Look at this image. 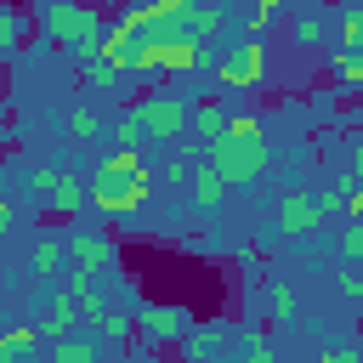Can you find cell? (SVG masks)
<instances>
[{
	"instance_id": "1",
	"label": "cell",
	"mask_w": 363,
	"mask_h": 363,
	"mask_svg": "<svg viewBox=\"0 0 363 363\" xmlns=\"http://www.w3.org/2000/svg\"><path fill=\"white\" fill-rule=\"evenodd\" d=\"M204 159H210V170H216L227 187H255V182L272 170V142H267V130H261L255 113H233V119H227V136L210 142Z\"/></svg>"
},
{
	"instance_id": "2",
	"label": "cell",
	"mask_w": 363,
	"mask_h": 363,
	"mask_svg": "<svg viewBox=\"0 0 363 363\" xmlns=\"http://www.w3.org/2000/svg\"><path fill=\"white\" fill-rule=\"evenodd\" d=\"M40 28H45L51 45H68L79 57V51H96L108 40L113 17L102 6H91V0H51V6H40Z\"/></svg>"
},
{
	"instance_id": "3",
	"label": "cell",
	"mask_w": 363,
	"mask_h": 363,
	"mask_svg": "<svg viewBox=\"0 0 363 363\" xmlns=\"http://www.w3.org/2000/svg\"><path fill=\"white\" fill-rule=\"evenodd\" d=\"M85 193H91V204L102 216H136L153 199V164H142V170H108V164H96L91 182H85Z\"/></svg>"
},
{
	"instance_id": "4",
	"label": "cell",
	"mask_w": 363,
	"mask_h": 363,
	"mask_svg": "<svg viewBox=\"0 0 363 363\" xmlns=\"http://www.w3.org/2000/svg\"><path fill=\"white\" fill-rule=\"evenodd\" d=\"M130 318H136V335L147 346H182L187 329H193V312L182 301H136Z\"/></svg>"
},
{
	"instance_id": "5",
	"label": "cell",
	"mask_w": 363,
	"mask_h": 363,
	"mask_svg": "<svg viewBox=\"0 0 363 363\" xmlns=\"http://www.w3.org/2000/svg\"><path fill=\"white\" fill-rule=\"evenodd\" d=\"M216 74H221L227 91H250V85H261V79H267V40H261V34H238V40L216 57Z\"/></svg>"
},
{
	"instance_id": "6",
	"label": "cell",
	"mask_w": 363,
	"mask_h": 363,
	"mask_svg": "<svg viewBox=\"0 0 363 363\" xmlns=\"http://www.w3.org/2000/svg\"><path fill=\"white\" fill-rule=\"evenodd\" d=\"M130 113L142 119L147 142H182L187 119H193V102H182V96H142V102H130Z\"/></svg>"
},
{
	"instance_id": "7",
	"label": "cell",
	"mask_w": 363,
	"mask_h": 363,
	"mask_svg": "<svg viewBox=\"0 0 363 363\" xmlns=\"http://www.w3.org/2000/svg\"><path fill=\"white\" fill-rule=\"evenodd\" d=\"M34 329H40V340H68V335H79V306H74V295L57 284V289H45L40 295V306H34Z\"/></svg>"
},
{
	"instance_id": "8",
	"label": "cell",
	"mask_w": 363,
	"mask_h": 363,
	"mask_svg": "<svg viewBox=\"0 0 363 363\" xmlns=\"http://www.w3.org/2000/svg\"><path fill=\"white\" fill-rule=\"evenodd\" d=\"M68 267H79V272H91V278H108V272L119 267V250H113L108 233H74V238H68Z\"/></svg>"
},
{
	"instance_id": "9",
	"label": "cell",
	"mask_w": 363,
	"mask_h": 363,
	"mask_svg": "<svg viewBox=\"0 0 363 363\" xmlns=\"http://www.w3.org/2000/svg\"><path fill=\"white\" fill-rule=\"evenodd\" d=\"M318 221H323V216H318V193L289 187V193L278 199V233H284V238H306Z\"/></svg>"
},
{
	"instance_id": "10",
	"label": "cell",
	"mask_w": 363,
	"mask_h": 363,
	"mask_svg": "<svg viewBox=\"0 0 363 363\" xmlns=\"http://www.w3.org/2000/svg\"><path fill=\"white\" fill-rule=\"evenodd\" d=\"M187 204H193L199 216H216V210L227 204V182H221V176L210 170V159H204V164L193 170V182H187Z\"/></svg>"
},
{
	"instance_id": "11",
	"label": "cell",
	"mask_w": 363,
	"mask_h": 363,
	"mask_svg": "<svg viewBox=\"0 0 363 363\" xmlns=\"http://www.w3.org/2000/svg\"><path fill=\"white\" fill-rule=\"evenodd\" d=\"M227 119H233V113H227V102H221V96H204V102H193L187 130H193V136L210 147V142H221V136H227Z\"/></svg>"
},
{
	"instance_id": "12",
	"label": "cell",
	"mask_w": 363,
	"mask_h": 363,
	"mask_svg": "<svg viewBox=\"0 0 363 363\" xmlns=\"http://www.w3.org/2000/svg\"><path fill=\"white\" fill-rule=\"evenodd\" d=\"M74 62H79V74L91 79V91H108V85H119V79H125V68H119L108 51H79Z\"/></svg>"
},
{
	"instance_id": "13",
	"label": "cell",
	"mask_w": 363,
	"mask_h": 363,
	"mask_svg": "<svg viewBox=\"0 0 363 363\" xmlns=\"http://www.w3.org/2000/svg\"><path fill=\"white\" fill-rule=\"evenodd\" d=\"M85 199H91V193H85V182L62 170V176H57V187H51V199H45V210H51V216H79V210H85Z\"/></svg>"
},
{
	"instance_id": "14",
	"label": "cell",
	"mask_w": 363,
	"mask_h": 363,
	"mask_svg": "<svg viewBox=\"0 0 363 363\" xmlns=\"http://www.w3.org/2000/svg\"><path fill=\"white\" fill-rule=\"evenodd\" d=\"M182 357H187V363H216V357H221V329H216V323H193L187 340H182Z\"/></svg>"
},
{
	"instance_id": "15",
	"label": "cell",
	"mask_w": 363,
	"mask_h": 363,
	"mask_svg": "<svg viewBox=\"0 0 363 363\" xmlns=\"http://www.w3.org/2000/svg\"><path fill=\"white\" fill-rule=\"evenodd\" d=\"M28 261H34L40 278H51V272L62 278V272H68V238H34V255H28Z\"/></svg>"
},
{
	"instance_id": "16",
	"label": "cell",
	"mask_w": 363,
	"mask_h": 363,
	"mask_svg": "<svg viewBox=\"0 0 363 363\" xmlns=\"http://www.w3.org/2000/svg\"><path fill=\"white\" fill-rule=\"evenodd\" d=\"M96 346H102V340H96L91 329H79V335H68V340H57L45 363H96Z\"/></svg>"
},
{
	"instance_id": "17",
	"label": "cell",
	"mask_w": 363,
	"mask_h": 363,
	"mask_svg": "<svg viewBox=\"0 0 363 363\" xmlns=\"http://www.w3.org/2000/svg\"><path fill=\"white\" fill-rule=\"evenodd\" d=\"M23 40H28V11L11 6V0H0V57H11Z\"/></svg>"
},
{
	"instance_id": "18",
	"label": "cell",
	"mask_w": 363,
	"mask_h": 363,
	"mask_svg": "<svg viewBox=\"0 0 363 363\" xmlns=\"http://www.w3.org/2000/svg\"><path fill=\"white\" fill-rule=\"evenodd\" d=\"M108 142H113V147H142V142H147V130H142V119L125 108V113H113V119H108Z\"/></svg>"
},
{
	"instance_id": "19",
	"label": "cell",
	"mask_w": 363,
	"mask_h": 363,
	"mask_svg": "<svg viewBox=\"0 0 363 363\" xmlns=\"http://www.w3.org/2000/svg\"><path fill=\"white\" fill-rule=\"evenodd\" d=\"M335 255H340V267H357V261H363V216H352V221L335 233Z\"/></svg>"
},
{
	"instance_id": "20",
	"label": "cell",
	"mask_w": 363,
	"mask_h": 363,
	"mask_svg": "<svg viewBox=\"0 0 363 363\" xmlns=\"http://www.w3.org/2000/svg\"><path fill=\"white\" fill-rule=\"evenodd\" d=\"M91 335H96L102 346H125V340L136 335V318H130V312H108V318H102V323H96Z\"/></svg>"
},
{
	"instance_id": "21",
	"label": "cell",
	"mask_w": 363,
	"mask_h": 363,
	"mask_svg": "<svg viewBox=\"0 0 363 363\" xmlns=\"http://www.w3.org/2000/svg\"><path fill=\"white\" fill-rule=\"evenodd\" d=\"M329 74L340 91H363V57H346V51H329Z\"/></svg>"
},
{
	"instance_id": "22",
	"label": "cell",
	"mask_w": 363,
	"mask_h": 363,
	"mask_svg": "<svg viewBox=\"0 0 363 363\" xmlns=\"http://www.w3.org/2000/svg\"><path fill=\"white\" fill-rule=\"evenodd\" d=\"M187 34H199V40H221V34H227V6H199Z\"/></svg>"
},
{
	"instance_id": "23",
	"label": "cell",
	"mask_w": 363,
	"mask_h": 363,
	"mask_svg": "<svg viewBox=\"0 0 363 363\" xmlns=\"http://www.w3.org/2000/svg\"><path fill=\"white\" fill-rule=\"evenodd\" d=\"M62 125H68V136H108V119L96 108H68Z\"/></svg>"
},
{
	"instance_id": "24",
	"label": "cell",
	"mask_w": 363,
	"mask_h": 363,
	"mask_svg": "<svg viewBox=\"0 0 363 363\" xmlns=\"http://www.w3.org/2000/svg\"><path fill=\"white\" fill-rule=\"evenodd\" d=\"M346 204H352V182L335 176V182L318 193V216H323V221H329V216H346Z\"/></svg>"
},
{
	"instance_id": "25",
	"label": "cell",
	"mask_w": 363,
	"mask_h": 363,
	"mask_svg": "<svg viewBox=\"0 0 363 363\" xmlns=\"http://www.w3.org/2000/svg\"><path fill=\"white\" fill-rule=\"evenodd\" d=\"M57 176H62V164H28V193L45 204V199H51V187H57Z\"/></svg>"
},
{
	"instance_id": "26",
	"label": "cell",
	"mask_w": 363,
	"mask_h": 363,
	"mask_svg": "<svg viewBox=\"0 0 363 363\" xmlns=\"http://www.w3.org/2000/svg\"><path fill=\"white\" fill-rule=\"evenodd\" d=\"M267 301H272V318H278V323H289V318H295V284H284V278H272V289H267Z\"/></svg>"
},
{
	"instance_id": "27",
	"label": "cell",
	"mask_w": 363,
	"mask_h": 363,
	"mask_svg": "<svg viewBox=\"0 0 363 363\" xmlns=\"http://www.w3.org/2000/svg\"><path fill=\"white\" fill-rule=\"evenodd\" d=\"M278 6L284 0H250V17H244V34H261L272 17H278Z\"/></svg>"
},
{
	"instance_id": "28",
	"label": "cell",
	"mask_w": 363,
	"mask_h": 363,
	"mask_svg": "<svg viewBox=\"0 0 363 363\" xmlns=\"http://www.w3.org/2000/svg\"><path fill=\"white\" fill-rule=\"evenodd\" d=\"M318 40H323V17H318V11L295 17V45H318Z\"/></svg>"
},
{
	"instance_id": "29",
	"label": "cell",
	"mask_w": 363,
	"mask_h": 363,
	"mask_svg": "<svg viewBox=\"0 0 363 363\" xmlns=\"http://www.w3.org/2000/svg\"><path fill=\"white\" fill-rule=\"evenodd\" d=\"M244 363H272V335H250L244 340Z\"/></svg>"
},
{
	"instance_id": "30",
	"label": "cell",
	"mask_w": 363,
	"mask_h": 363,
	"mask_svg": "<svg viewBox=\"0 0 363 363\" xmlns=\"http://www.w3.org/2000/svg\"><path fill=\"white\" fill-rule=\"evenodd\" d=\"M335 289H340L346 301H363V278H357L352 267H340V272H335Z\"/></svg>"
},
{
	"instance_id": "31",
	"label": "cell",
	"mask_w": 363,
	"mask_h": 363,
	"mask_svg": "<svg viewBox=\"0 0 363 363\" xmlns=\"http://www.w3.org/2000/svg\"><path fill=\"white\" fill-rule=\"evenodd\" d=\"M28 357H34V352H28V346H17V335L6 329V335H0V363H28Z\"/></svg>"
},
{
	"instance_id": "32",
	"label": "cell",
	"mask_w": 363,
	"mask_h": 363,
	"mask_svg": "<svg viewBox=\"0 0 363 363\" xmlns=\"http://www.w3.org/2000/svg\"><path fill=\"white\" fill-rule=\"evenodd\" d=\"M318 363H363V346H329Z\"/></svg>"
},
{
	"instance_id": "33",
	"label": "cell",
	"mask_w": 363,
	"mask_h": 363,
	"mask_svg": "<svg viewBox=\"0 0 363 363\" xmlns=\"http://www.w3.org/2000/svg\"><path fill=\"white\" fill-rule=\"evenodd\" d=\"M346 182H352V187H363V142H357V147H352V159H346Z\"/></svg>"
},
{
	"instance_id": "34",
	"label": "cell",
	"mask_w": 363,
	"mask_h": 363,
	"mask_svg": "<svg viewBox=\"0 0 363 363\" xmlns=\"http://www.w3.org/2000/svg\"><path fill=\"white\" fill-rule=\"evenodd\" d=\"M346 216H363V187H352V204H346Z\"/></svg>"
},
{
	"instance_id": "35",
	"label": "cell",
	"mask_w": 363,
	"mask_h": 363,
	"mask_svg": "<svg viewBox=\"0 0 363 363\" xmlns=\"http://www.w3.org/2000/svg\"><path fill=\"white\" fill-rule=\"evenodd\" d=\"M0 216H17V210H11V199H6V193H0Z\"/></svg>"
},
{
	"instance_id": "36",
	"label": "cell",
	"mask_w": 363,
	"mask_h": 363,
	"mask_svg": "<svg viewBox=\"0 0 363 363\" xmlns=\"http://www.w3.org/2000/svg\"><path fill=\"white\" fill-rule=\"evenodd\" d=\"M11 221H17V216H0V238H6V233H11Z\"/></svg>"
},
{
	"instance_id": "37",
	"label": "cell",
	"mask_w": 363,
	"mask_h": 363,
	"mask_svg": "<svg viewBox=\"0 0 363 363\" xmlns=\"http://www.w3.org/2000/svg\"><path fill=\"white\" fill-rule=\"evenodd\" d=\"M187 6H227V0H187Z\"/></svg>"
}]
</instances>
